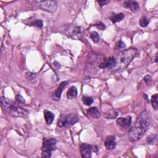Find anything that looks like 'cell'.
<instances>
[{
    "label": "cell",
    "mask_w": 158,
    "mask_h": 158,
    "mask_svg": "<svg viewBox=\"0 0 158 158\" xmlns=\"http://www.w3.org/2000/svg\"><path fill=\"white\" fill-rule=\"evenodd\" d=\"M152 122L151 114L149 111L142 112L137 118L133 126L129 131V138L130 141L140 140L148 130Z\"/></svg>",
    "instance_id": "6da1fadb"
},
{
    "label": "cell",
    "mask_w": 158,
    "mask_h": 158,
    "mask_svg": "<svg viewBox=\"0 0 158 158\" xmlns=\"http://www.w3.org/2000/svg\"><path fill=\"white\" fill-rule=\"evenodd\" d=\"M138 55V50L134 48H130L119 52L116 56H114L116 64L111 69L114 71L125 69L133 61V59Z\"/></svg>",
    "instance_id": "7a4b0ae2"
},
{
    "label": "cell",
    "mask_w": 158,
    "mask_h": 158,
    "mask_svg": "<svg viewBox=\"0 0 158 158\" xmlns=\"http://www.w3.org/2000/svg\"><path fill=\"white\" fill-rule=\"evenodd\" d=\"M1 105L4 112L12 117L27 118L28 115V112L27 110L5 97L1 98Z\"/></svg>",
    "instance_id": "3957f363"
},
{
    "label": "cell",
    "mask_w": 158,
    "mask_h": 158,
    "mask_svg": "<svg viewBox=\"0 0 158 158\" xmlns=\"http://www.w3.org/2000/svg\"><path fill=\"white\" fill-rule=\"evenodd\" d=\"M56 140L55 138H44L42 145V157L49 158L51 156V152L56 148Z\"/></svg>",
    "instance_id": "277c9868"
},
{
    "label": "cell",
    "mask_w": 158,
    "mask_h": 158,
    "mask_svg": "<svg viewBox=\"0 0 158 158\" xmlns=\"http://www.w3.org/2000/svg\"><path fill=\"white\" fill-rule=\"evenodd\" d=\"M79 117L74 113L62 115L58 120V125L59 127H69L79 121Z\"/></svg>",
    "instance_id": "5b68a950"
},
{
    "label": "cell",
    "mask_w": 158,
    "mask_h": 158,
    "mask_svg": "<svg viewBox=\"0 0 158 158\" xmlns=\"http://www.w3.org/2000/svg\"><path fill=\"white\" fill-rule=\"evenodd\" d=\"M43 11L49 12H55L58 8V2L56 1H36Z\"/></svg>",
    "instance_id": "8992f818"
},
{
    "label": "cell",
    "mask_w": 158,
    "mask_h": 158,
    "mask_svg": "<svg viewBox=\"0 0 158 158\" xmlns=\"http://www.w3.org/2000/svg\"><path fill=\"white\" fill-rule=\"evenodd\" d=\"M116 64V59L114 56H110L104 58L103 61L98 65L99 68L104 69L110 68L112 69Z\"/></svg>",
    "instance_id": "52a82bcc"
},
{
    "label": "cell",
    "mask_w": 158,
    "mask_h": 158,
    "mask_svg": "<svg viewBox=\"0 0 158 158\" xmlns=\"http://www.w3.org/2000/svg\"><path fill=\"white\" fill-rule=\"evenodd\" d=\"M80 151L82 157H91L92 152V146L87 143H82L80 147Z\"/></svg>",
    "instance_id": "ba28073f"
},
{
    "label": "cell",
    "mask_w": 158,
    "mask_h": 158,
    "mask_svg": "<svg viewBox=\"0 0 158 158\" xmlns=\"http://www.w3.org/2000/svg\"><path fill=\"white\" fill-rule=\"evenodd\" d=\"M67 84H68V82L67 81H64L59 84V85L56 90V91L52 95V100H53L54 101H59L60 100L62 92H63L64 88L67 86Z\"/></svg>",
    "instance_id": "9c48e42d"
},
{
    "label": "cell",
    "mask_w": 158,
    "mask_h": 158,
    "mask_svg": "<svg viewBox=\"0 0 158 158\" xmlns=\"http://www.w3.org/2000/svg\"><path fill=\"white\" fill-rule=\"evenodd\" d=\"M123 6L126 9H130L132 12L134 13L139 12L140 9L139 4L137 1H126L124 3Z\"/></svg>",
    "instance_id": "30bf717a"
},
{
    "label": "cell",
    "mask_w": 158,
    "mask_h": 158,
    "mask_svg": "<svg viewBox=\"0 0 158 158\" xmlns=\"http://www.w3.org/2000/svg\"><path fill=\"white\" fill-rule=\"evenodd\" d=\"M117 123L122 128L127 129L132 124V117L128 116L127 117H119L117 119Z\"/></svg>",
    "instance_id": "8fae6325"
},
{
    "label": "cell",
    "mask_w": 158,
    "mask_h": 158,
    "mask_svg": "<svg viewBox=\"0 0 158 158\" xmlns=\"http://www.w3.org/2000/svg\"><path fill=\"white\" fill-rule=\"evenodd\" d=\"M104 145L109 150L114 149L116 146V137L114 136H109L104 141Z\"/></svg>",
    "instance_id": "7c38bea8"
},
{
    "label": "cell",
    "mask_w": 158,
    "mask_h": 158,
    "mask_svg": "<svg viewBox=\"0 0 158 158\" xmlns=\"http://www.w3.org/2000/svg\"><path fill=\"white\" fill-rule=\"evenodd\" d=\"M87 114L93 119H98L101 117V112L96 107H92L87 111Z\"/></svg>",
    "instance_id": "4fadbf2b"
},
{
    "label": "cell",
    "mask_w": 158,
    "mask_h": 158,
    "mask_svg": "<svg viewBox=\"0 0 158 158\" xmlns=\"http://www.w3.org/2000/svg\"><path fill=\"white\" fill-rule=\"evenodd\" d=\"M77 90L76 87H71L67 93V97L69 100H73L77 96Z\"/></svg>",
    "instance_id": "5bb4252c"
},
{
    "label": "cell",
    "mask_w": 158,
    "mask_h": 158,
    "mask_svg": "<svg viewBox=\"0 0 158 158\" xmlns=\"http://www.w3.org/2000/svg\"><path fill=\"white\" fill-rule=\"evenodd\" d=\"M44 116L45 119V121L48 125H50L55 119V115L52 114L51 112L49 111H44Z\"/></svg>",
    "instance_id": "9a60e30c"
},
{
    "label": "cell",
    "mask_w": 158,
    "mask_h": 158,
    "mask_svg": "<svg viewBox=\"0 0 158 158\" xmlns=\"http://www.w3.org/2000/svg\"><path fill=\"white\" fill-rule=\"evenodd\" d=\"M125 16L123 13H119V14H113L112 16L110 17L111 20L113 22V23H117L120 21H122Z\"/></svg>",
    "instance_id": "2e32d148"
},
{
    "label": "cell",
    "mask_w": 158,
    "mask_h": 158,
    "mask_svg": "<svg viewBox=\"0 0 158 158\" xmlns=\"http://www.w3.org/2000/svg\"><path fill=\"white\" fill-rule=\"evenodd\" d=\"M157 99H158V95L157 94H155L153 96H152L151 98V104L154 110H157L158 108V102H157Z\"/></svg>",
    "instance_id": "e0dca14e"
},
{
    "label": "cell",
    "mask_w": 158,
    "mask_h": 158,
    "mask_svg": "<svg viewBox=\"0 0 158 158\" xmlns=\"http://www.w3.org/2000/svg\"><path fill=\"white\" fill-rule=\"evenodd\" d=\"M149 23V20L145 16L142 17L140 20V25L141 27H146Z\"/></svg>",
    "instance_id": "ac0fdd59"
},
{
    "label": "cell",
    "mask_w": 158,
    "mask_h": 158,
    "mask_svg": "<svg viewBox=\"0 0 158 158\" xmlns=\"http://www.w3.org/2000/svg\"><path fill=\"white\" fill-rule=\"evenodd\" d=\"M31 25H33V26H36L37 27H39V28H42L43 27V22L42 20L40 19H34L33 21H32L31 23L29 24Z\"/></svg>",
    "instance_id": "d6986e66"
},
{
    "label": "cell",
    "mask_w": 158,
    "mask_h": 158,
    "mask_svg": "<svg viewBox=\"0 0 158 158\" xmlns=\"http://www.w3.org/2000/svg\"><path fill=\"white\" fill-rule=\"evenodd\" d=\"M83 102L84 103L87 105V106H90L93 103V100L92 98L88 97V96H84L83 97Z\"/></svg>",
    "instance_id": "ffe728a7"
},
{
    "label": "cell",
    "mask_w": 158,
    "mask_h": 158,
    "mask_svg": "<svg viewBox=\"0 0 158 158\" xmlns=\"http://www.w3.org/2000/svg\"><path fill=\"white\" fill-rule=\"evenodd\" d=\"M90 37H91L92 40L95 43H98L100 41V39L99 34L98 33L96 32H92L91 34H90Z\"/></svg>",
    "instance_id": "44dd1931"
},
{
    "label": "cell",
    "mask_w": 158,
    "mask_h": 158,
    "mask_svg": "<svg viewBox=\"0 0 158 158\" xmlns=\"http://www.w3.org/2000/svg\"><path fill=\"white\" fill-rule=\"evenodd\" d=\"M117 115L118 113L117 111H116L115 110H112L109 112V114H108V116L106 117L108 119H115L117 116Z\"/></svg>",
    "instance_id": "7402d4cb"
},
{
    "label": "cell",
    "mask_w": 158,
    "mask_h": 158,
    "mask_svg": "<svg viewBox=\"0 0 158 158\" xmlns=\"http://www.w3.org/2000/svg\"><path fill=\"white\" fill-rule=\"evenodd\" d=\"M157 139V135H150L147 138V142L149 144L153 145Z\"/></svg>",
    "instance_id": "603a6c76"
},
{
    "label": "cell",
    "mask_w": 158,
    "mask_h": 158,
    "mask_svg": "<svg viewBox=\"0 0 158 158\" xmlns=\"http://www.w3.org/2000/svg\"><path fill=\"white\" fill-rule=\"evenodd\" d=\"M126 45L125 43L124 42H123L122 40H120L117 43H116V49L118 50V49H122V48H125Z\"/></svg>",
    "instance_id": "cb8c5ba5"
},
{
    "label": "cell",
    "mask_w": 158,
    "mask_h": 158,
    "mask_svg": "<svg viewBox=\"0 0 158 158\" xmlns=\"http://www.w3.org/2000/svg\"><path fill=\"white\" fill-rule=\"evenodd\" d=\"M16 100H17V101L19 102V103H25V100H24V98H23V97H22L21 95H17V96H16Z\"/></svg>",
    "instance_id": "d4e9b609"
},
{
    "label": "cell",
    "mask_w": 158,
    "mask_h": 158,
    "mask_svg": "<svg viewBox=\"0 0 158 158\" xmlns=\"http://www.w3.org/2000/svg\"><path fill=\"white\" fill-rule=\"evenodd\" d=\"M95 26H96L97 28H98L99 29L101 30V31H103V30L105 28V25H104V24H103V23H101V22H99V24H96Z\"/></svg>",
    "instance_id": "484cf974"
},
{
    "label": "cell",
    "mask_w": 158,
    "mask_h": 158,
    "mask_svg": "<svg viewBox=\"0 0 158 158\" xmlns=\"http://www.w3.org/2000/svg\"><path fill=\"white\" fill-rule=\"evenodd\" d=\"M101 6H103L104 5H106L108 3H109V1H103V0H101V1H98Z\"/></svg>",
    "instance_id": "4316f807"
},
{
    "label": "cell",
    "mask_w": 158,
    "mask_h": 158,
    "mask_svg": "<svg viewBox=\"0 0 158 158\" xmlns=\"http://www.w3.org/2000/svg\"><path fill=\"white\" fill-rule=\"evenodd\" d=\"M151 80V77L150 76H146L145 78H144V80L145 82L146 83V84H148V83H149V82Z\"/></svg>",
    "instance_id": "83f0119b"
},
{
    "label": "cell",
    "mask_w": 158,
    "mask_h": 158,
    "mask_svg": "<svg viewBox=\"0 0 158 158\" xmlns=\"http://www.w3.org/2000/svg\"><path fill=\"white\" fill-rule=\"evenodd\" d=\"M144 96H145V98H146V101H147L148 103H149V100H148V98L147 95H144Z\"/></svg>",
    "instance_id": "f1b7e54d"
},
{
    "label": "cell",
    "mask_w": 158,
    "mask_h": 158,
    "mask_svg": "<svg viewBox=\"0 0 158 158\" xmlns=\"http://www.w3.org/2000/svg\"><path fill=\"white\" fill-rule=\"evenodd\" d=\"M155 59H156V60H155V62H156V63H157V56H156Z\"/></svg>",
    "instance_id": "f546056e"
}]
</instances>
